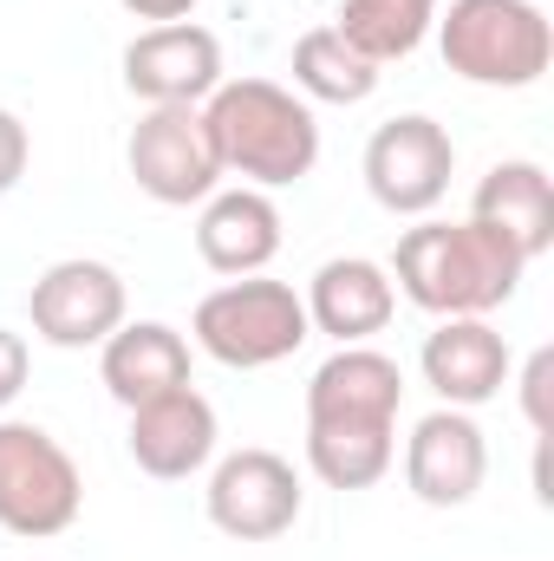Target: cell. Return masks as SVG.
I'll use <instances>...</instances> for the list:
<instances>
[{"instance_id":"obj_1","label":"cell","mask_w":554,"mask_h":561,"mask_svg":"<svg viewBox=\"0 0 554 561\" xmlns=\"http://www.w3.org/2000/svg\"><path fill=\"white\" fill-rule=\"evenodd\" d=\"M405 373L379 346H339L307 379V470L326 490H372L399 457Z\"/></svg>"},{"instance_id":"obj_2","label":"cell","mask_w":554,"mask_h":561,"mask_svg":"<svg viewBox=\"0 0 554 561\" xmlns=\"http://www.w3.org/2000/svg\"><path fill=\"white\" fill-rule=\"evenodd\" d=\"M385 275L412 307L437 313V320H470V313L489 320L496 307L516 300V287L529 275V255L509 236H496L489 222H430V216H417V229L399 236Z\"/></svg>"},{"instance_id":"obj_3","label":"cell","mask_w":554,"mask_h":561,"mask_svg":"<svg viewBox=\"0 0 554 561\" xmlns=\"http://www.w3.org/2000/svg\"><path fill=\"white\" fill-rule=\"evenodd\" d=\"M203 118H209V138L222 157V176H242L249 190H287V183L313 176V163H320V118L293 85L222 79L203 99Z\"/></svg>"},{"instance_id":"obj_4","label":"cell","mask_w":554,"mask_h":561,"mask_svg":"<svg viewBox=\"0 0 554 561\" xmlns=\"http://www.w3.org/2000/svg\"><path fill=\"white\" fill-rule=\"evenodd\" d=\"M437 53L457 79L489 92L542 85L554 59V26L535 0H450L437 7Z\"/></svg>"},{"instance_id":"obj_5","label":"cell","mask_w":554,"mask_h":561,"mask_svg":"<svg viewBox=\"0 0 554 561\" xmlns=\"http://www.w3.org/2000/svg\"><path fill=\"white\" fill-rule=\"evenodd\" d=\"M189 333L196 346L229 366V373H262V366H280L293 359L313 327H307V300L287 287V280H268V275H242V280H222L196 300L189 313Z\"/></svg>"},{"instance_id":"obj_6","label":"cell","mask_w":554,"mask_h":561,"mask_svg":"<svg viewBox=\"0 0 554 561\" xmlns=\"http://www.w3.org/2000/svg\"><path fill=\"white\" fill-rule=\"evenodd\" d=\"M85 477L72 450L33 419H0V529L20 542H53L79 523Z\"/></svg>"},{"instance_id":"obj_7","label":"cell","mask_w":554,"mask_h":561,"mask_svg":"<svg viewBox=\"0 0 554 561\" xmlns=\"http://www.w3.org/2000/svg\"><path fill=\"white\" fill-rule=\"evenodd\" d=\"M125 163L138 190L163 209H189L222 190V157H216L203 105H143L131 144H125Z\"/></svg>"},{"instance_id":"obj_8","label":"cell","mask_w":554,"mask_h":561,"mask_svg":"<svg viewBox=\"0 0 554 561\" xmlns=\"http://www.w3.org/2000/svg\"><path fill=\"white\" fill-rule=\"evenodd\" d=\"M203 510L209 523L229 536V542H275L300 523L307 510V490H300V470L280 457V450H229L209 463V490H203Z\"/></svg>"},{"instance_id":"obj_9","label":"cell","mask_w":554,"mask_h":561,"mask_svg":"<svg viewBox=\"0 0 554 561\" xmlns=\"http://www.w3.org/2000/svg\"><path fill=\"white\" fill-rule=\"evenodd\" d=\"M366 190L385 216H430L443 196H450V176H457V144L437 118L405 112V118H385L372 138H366Z\"/></svg>"},{"instance_id":"obj_10","label":"cell","mask_w":554,"mask_h":561,"mask_svg":"<svg viewBox=\"0 0 554 561\" xmlns=\"http://www.w3.org/2000/svg\"><path fill=\"white\" fill-rule=\"evenodd\" d=\"M125 275L99 255H66L53 262L46 275L33 280L26 294V313H33V333L59 353H85V346H105L118 327H125Z\"/></svg>"},{"instance_id":"obj_11","label":"cell","mask_w":554,"mask_h":561,"mask_svg":"<svg viewBox=\"0 0 554 561\" xmlns=\"http://www.w3.org/2000/svg\"><path fill=\"white\" fill-rule=\"evenodd\" d=\"M222 85V39L196 20L143 26L125 46V92L138 105H203Z\"/></svg>"},{"instance_id":"obj_12","label":"cell","mask_w":554,"mask_h":561,"mask_svg":"<svg viewBox=\"0 0 554 561\" xmlns=\"http://www.w3.org/2000/svg\"><path fill=\"white\" fill-rule=\"evenodd\" d=\"M483 477H489V437H483V424L470 412L437 405V412H424L412 424V437H405V483H412V496L424 510L476 503Z\"/></svg>"},{"instance_id":"obj_13","label":"cell","mask_w":554,"mask_h":561,"mask_svg":"<svg viewBox=\"0 0 554 561\" xmlns=\"http://www.w3.org/2000/svg\"><path fill=\"white\" fill-rule=\"evenodd\" d=\"M216 437H222L216 431V405L196 386H176L163 399L131 405V431H125L131 463L143 477H157V483H183V477L209 470L216 463Z\"/></svg>"},{"instance_id":"obj_14","label":"cell","mask_w":554,"mask_h":561,"mask_svg":"<svg viewBox=\"0 0 554 561\" xmlns=\"http://www.w3.org/2000/svg\"><path fill=\"white\" fill-rule=\"evenodd\" d=\"M417 373H424V386H430L443 405L476 412V405H489V399L509 386L516 353H509V340H503L489 320L470 313V320H437V327L424 333Z\"/></svg>"},{"instance_id":"obj_15","label":"cell","mask_w":554,"mask_h":561,"mask_svg":"<svg viewBox=\"0 0 554 561\" xmlns=\"http://www.w3.org/2000/svg\"><path fill=\"white\" fill-rule=\"evenodd\" d=\"M300 300H307V327L339 346H372V333H385L399 313V287L385 275V262H372V255L320 262Z\"/></svg>"},{"instance_id":"obj_16","label":"cell","mask_w":554,"mask_h":561,"mask_svg":"<svg viewBox=\"0 0 554 561\" xmlns=\"http://www.w3.org/2000/svg\"><path fill=\"white\" fill-rule=\"evenodd\" d=\"M196 255H203V268H216V275H229V280L262 275L280 255L275 196L268 190H249V183L216 190L203 203V216H196Z\"/></svg>"},{"instance_id":"obj_17","label":"cell","mask_w":554,"mask_h":561,"mask_svg":"<svg viewBox=\"0 0 554 561\" xmlns=\"http://www.w3.org/2000/svg\"><path fill=\"white\" fill-rule=\"evenodd\" d=\"M189 366H196V353H189V340L170 320H125L99 346V379H105V392L125 412L143 405V399H163V392L189 386Z\"/></svg>"},{"instance_id":"obj_18","label":"cell","mask_w":554,"mask_h":561,"mask_svg":"<svg viewBox=\"0 0 554 561\" xmlns=\"http://www.w3.org/2000/svg\"><path fill=\"white\" fill-rule=\"evenodd\" d=\"M470 222H489L496 236H509L529 262H542L554 249V176L535 157H503L483 170L476 196H470Z\"/></svg>"},{"instance_id":"obj_19","label":"cell","mask_w":554,"mask_h":561,"mask_svg":"<svg viewBox=\"0 0 554 561\" xmlns=\"http://www.w3.org/2000/svg\"><path fill=\"white\" fill-rule=\"evenodd\" d=\"M379 79H385V66H372L359 46H346L339 26H313L293 39V92L307 105L313 99L320 105H366L379 92Z\"/></svg>"},{"instance_id":"obj_20","label":"cell","mask_w":554,"mask_h":561,"mask_svg":"<svg viewBox=\"0 0 554 561\" xmlns=\"http://www.w3.org/2000/svg\"><path fill=\"white\" fill-rule=\"evenodd\" d=\"M437 7L443 0H339V33L346 46H359L372 66H392V59H412L417 46L430 39L437 26Z\"/></svg>"},{"instance_id":"obj_21","label":"cell","mask_w":554,"mask_h":561,"mask_svg":"<svg viewBox=\"0 0 554 561\" xmlns=\"http://www.w3.org/2000/svg\"><path fill=\"white\" fill-rule=\"evenodd\" d=\"M549 386H554V353H549V346H535V353H529V366H522V412H529V424H535L542 437L554 431Z\"/></svg>"},{"instance_id":"obj_22","label":"cell","mask_w":554,"mask_h":561,"mask_svg":"<svg viewBox=\"0 0 554 561\" xmlns=\"http://www.w3.org/2000/svg\"><path fill=\"white\" fill-rule=\"evenodd\" d=\"M26 157H33V138H26V125L0 105V196L7 190H20V176H26Z\"/></svg>"},{"instance_id":"obj_23","label":"cell","mask_w":554,"mask_h":561,"mask_svg":"<svg viewBox=\"0 0 554 561\" xmlns=\"http://www.w3.org/2000/svg\"><path fill=\"white\" fill-rule=\"evenodd\" d=\"M26 373H33V353H26V333L0 327V412L26 392Z\"/></svg>"},{"instance_id":"obj_24","label":"cell","mask_w":554,"mask_h":561,"mask_svg":"<svg viewBox=\"0 0 554 561\" xmlns=\"http://www.w3.org/2000/svg\"><path fill=\"white\" fill-rule=\"evenodd\" d=\"M131 20H150V26H170V20H189L196 0H118Z\"/></svg>"}]
</instances>
